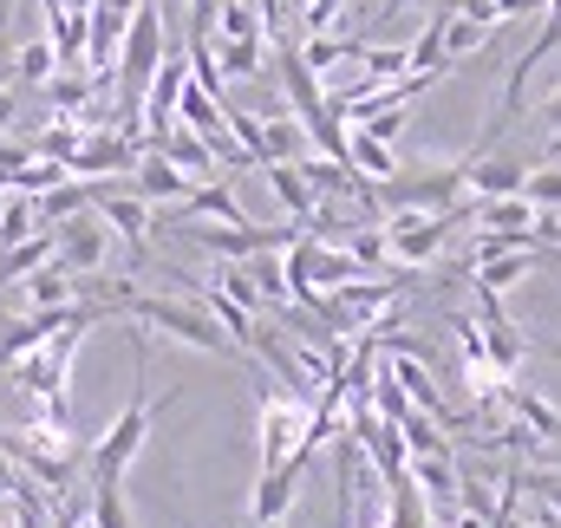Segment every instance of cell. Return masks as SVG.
<instances>
[{
  "instance_id": "obj_1",
  "label": "cell",
  "mask_w": 561,
  "mask_h": 528,
  "mask_svg": "<svg viewBox=\"0 0 561 528\" xmlns=\"http://www.w3.org/2000/svg\"><path fill=\"white\" fill-rule=\"evenodd\" d=\"M144 366H150V340H144V326H131V372H138V392H131V404L112 417V431L85 450V477H92V490H99V483H125V470L138 463L144 437H150V424H157V411H170V404L183 398V386H170L163 398H144Z\"/></svg>"
},
{
  "instance_id": "obj_2",
  "label": "cell",
  "mask_w": 561,
  "mask_h": 528,
  "mask_svg": "<svg viewBox=\"0 0 561 528\" xmlns=\"http://www.w3.org/2000/svg\"><path fill=\"white\" fill-rule=\"evenodd\" d=\"M118 320H131V326H150V333H163V340H176V346H196V353H216V359H249L209 313H203V300H170V294H125V307H118Z\"/></svg>"
},
{
  "instance_id": "obj_3",
  "label": "cell",
  "mask_w": 561,
  "mask_h": 528,
  "mask_svg": "<svg viewBox=\"0 0 561 528\" xmlns=\"http://www.w3.org/2000/svg\"><path fill=\"white\" fill-rule=\"evenodd\" d=\"M163 53H170V33H163V7H157V0H144L138 13H131V26H125L118 66H112V72H118V99H125V137H138L144 92H150V79H157Z\"/></svg>"
},
{
  "instance_id": "obj_4",
  "label": "cell",
  "mask_w": 561,
  "mask_h": 528,
  "mask_svg": "<svg viewBox=\"0 0 561 528\" xmlns=\"http://www.w3.org/2000/svg\"><path fill=\"white\" fill-rule=\"evenodd\" d=\"M92 326H66V333H53L46 346H33L7 379L20 386V392L33 398V417H59V424H72V411H66V386H72V359H79V340H85Z\"/></svg>"
},
{
  "instance_id": "obj_5",
  "label": "cell",
  "mask_w": 561,
  "mask_h": 528,
  "mask_svg": "<svg viewBox=\"0 0 561 528\" xmlns=\"http://www.w3.org/2000/svg\"><path fill=\"white\" fill-rule=\"evenodd\" d=\"M307 411H313L307 398H287L280 386L262 379V392H255V470H275V463H287L300 450Z\"/></svg>"
},
{
  "instance_id": "obj_6",
  "label": "cell",
  "mask_w": 561,
  "mask_h": 528,
  "mask_svg": "<svg viewBox=\"0 0 561 528\" xmlns=\"http://www.w3.org/2000/svg\"><path fill=\"white\" fill-rule=\"evenodd\" d=\"M450 222H457V209H450V216H424V209H392V216H379V236H386V249H392V267L437 262V249L450 242Z\"/></svg>"
},
{
  "instance_id": "obj_7",
  "label": "cell",
  "mask_w": 561,
  "mask_h": 528,
  "mask_svg": "<svg viewBox=\"0 0 561 528\" xmlns=\"http://www.w3.org/2000/svg\"><path fill=\"white\" fill-rule=\"evenodd\" d=\"M112 255V229L99 222V209H79V216H66L59 229H53V262L66 267V274H79V280H92L99 267Z\"/></svg>"
},
{
  "instance_id": "obj_8",
  "label": "cell",
  "mask_w": 561,
  "mask_h": 528,
  "mask_svg": "<svg viewBox=\"0 0 561 528\" xmlns=\"http://www.w3.org/2000/svg\"><path fill=\"white\" fill-rule=\"evenodd\" d=\"M307 463L313 450H294L275 470H255V496H249V523H287V509L300 503V483H307Z\"/></svg>"
},
{
  "instance_id": "obj_9",
  "label": "cell",
  "mask_w": 561,
  "mask_h": 528,
  "mask_svg": "<svg viewBox=\"0 0 561 528\" xmlns=\"http://www.w3.org/2000/svg\"><path fill=\"white\" fill-rule=\"evenodd\" d=\"M138 137H125V131H85V144L72 150V163H66V176H79V183H105V176H131L138 170Z\"/></svg>"
},
{
  "instance_id": "obj_10",
  "label": "cell",
  "mask_w": 561,
  "mask_h": 528,
  "mask_svg": "<svg viewBox=\"0 0 561 528\" xmlns=\"http://www.w3.org/2000/svg\"><path fill=\"white\" fill-rule=\"evenodd\" d=\"M92 209H99V222H105V229H112V236H118V242H125V249H131L138 262L150 255V222H157V216L144 209L138 196H131V190L92 183Z\"/></svg>"
},
{
  "instance_id": "obj_11",
  "label": "cell",
  "mask_w": 561,
  "mask_h": 528,
  "mask_svg": "<svg viewBox=\"0 0 561 528\" xmlns=\"http://www.w3.org/2000/svg\"><path fill=\"white\" fill-rule=\"evenodd\" d=\"M163 222L170 229H183V222H222V229H249V209L236 203V190L229 183H196L176 209H163Z\"/></svg>"
},
{
  "instance_id": "obj_12",
  "label": "cell",
  "mask_w": 561,
  "mask_h": 528,
  "mask_svg": "<svg viewBox=\"0 0 561 528\" xmlns=\"http://www.w3.org/2000/svg\"><path fill=\"white\" fill-rule=\"evenodd\" d=\"M523 183H529V163H516V157H463V190L477 196V203H503V196H523Z\"/></svg>"
},
{
  "instance_id": "obj_13",
  "label": "cell",
  "mask_w": 561,
  "mask_h": 528,
  "mask_svg": "<svg viewBox=\"0 0 561 528\" xmlns=\"http://www.w3.org/2000/svg\"><path fill=\"white\" fill-rule=\"evenodd\" d=\"M125 190L138 196L144 209H176V203H183V196H190L196 183H190V176H183L176 163H163L157 150H144V157H138V170H131V183H125Z\"/></svg>"
},
{
  "instance_id": "obj_14",
  "label": "cell",
  "mask_w": 561,
  "mask_h": 528,
  "mask_svg": "<svg viewBox=\"0 0 561 528\" xmlns=\"http://www.w3.org/2000/svg\"><path fill=\"white\" fill-rule=\"evenodd\" d=\"M144 150H157L163 163H176L190 183H216V157H209V144H203L196 131H183V125H170L163 137H150Z\"/></svg>"
},
{
  "instance_id": "obj_15",
  "label": "cell",
  "mask_w": 561,
  "mask_h": 528,
  "mask_svg": "<svg viewBox=\"0 0 561 528\" xmlns=\"http://www.w3.org/2000/svg\"><path fill=\"white\" fill-rule=\"evenodd\" d=\"M496 398L510 404V417H516V424H523L536 444H561V411H556L542 392H529V386H503Z\"/></svg>"
},
{
  "instance_id": "obj_16",
  "label": "cell",
  "mask_w": 561,
  "mask_h": 528,
  "mask_svg": "<svg viewBox=\"0 0 561 528\" xmlns=\"http://www.w3.org/2000/svg\"><path fill=\"white\" fill-rule=\"evenodd\" d=\"M536 267H542V249H510V255L477 262V274H470V280H477V294H496V300H503V294H510V287H523Z\"/></svg>"
},
{
  "instance_id": "obj_17",
  "label": "cell",
  "mask_w": 561,
  "mask_h": 528,
  "mask_svg": "<svg viewBox=\"0 0 561 528\" xmlns=\"http://www.w3.org/2000/svg\"><path fill=\"white\" fill-rule=\"evenodd\" d=\"M85 33H92V20H85V13L53 7V0H46V46L59 53V66H66V72H79V66H85Z\"/></svg>"
},
{
  "instance_id": "obj_18",
  "label": "cell",
  "mask_w": 561,
  "mask_h": 528,
  "mask_svg": "<svg viewBox=\"0 0 561 528\" xmlns=\"http://www.w3.org/2000/svg\"><path fill=\"white\" fill-rule=\"evenodd\" d=\"M26 294V313H46V307H79V274H66L59 262H46V267H33L26 280H20Z\"/></svg>"
},
{
  "instance_id": "obj_19",
  "label": "cell",
  "mask_w": 561,
  "mask_h": 528,
  "mask_svg": "<svg viewBox=\"0 0 561 528\" xmlns=\"http://www.w3.org/2000/svg\"><path fill=\"white\" fill-rule=\"evenodd\" d=\"M268 176V190L280 196V209H287V222H300V229H313V216H320V196H313V183L294 170V163H268L262 170Z\"/></svg>"
},
{
  "instance_id": "obj_20",
  "label": "cell",
  "mask_w": 561,
  "mask_h": 528,
  "mask_svg": "<svg viewBox=\"0 0 561 528\" xmlns=\"http://www.w3.org/2000/svg\"><path fill=\"white\" fill-rule=\"evenodd\" d=\"M359 53H366V39H353V33H313V39H300V66L313 79L333 72V66H359Z\"/></svg>"
},
{
  "instance_id": "obj_21",
  "label": "cell",
  "mask_w": 561,
  "mask_h": 528,
  "mask_svg": "<svg viewBox=\"0 0 561 528\" xmlns=\"http://www.w3.org/2000/svg\"><path fill=\"white\" fill-rule=\"evenodd\" d=\"M405 470H412V490L424 503H437V509L457 503V463L450 457H405Z\"/></svg>"
},
{
  "instance_id": "obj_22",
  "label": "cell",
  "mask_w": 561,
  "mask_h": 528,
  "mask_svg": "<svg viewBox=\"0 0 561 528\" xmlns=\"http://www.w3.org/2000/svg\"><path fill=\"white\" fill-rule=\"evenodd\" d=\"M300 157H307V131H300V118H294V112L262 118V170H268V163H300Z\"/></svg>"
},
{
  "instance_id": "obj_23",
  "label": "cell",
  "mask_w": 561,
  "mask_h": 528,
  "mask_svg": "<svg viewBox=\"0 0 561 528\" xmlns=\"http://www.w3.org/2000/svg\"><path fill=\"white\" fill-rule=\"evenodd\" d=\"M346 163H353L366 183H392V176H399L392 144H379V137H366V131H346Z\"/></svg>"
},
{
  "instance_id": "obj_24",
  "label": "cell",
  "mask_w": 561,
  "mask_h": 528,
  "mask_svg": "<svg viewBox=\"0 0 561 528\" xmlns=\"http://www.w3.org/2000/svg\"><path fill=\"white\" fill-rule=\"evenodd\" d=\"M33 209H39V229H59L66 216H79V209H92V183H79V176H66V183H59V190H46V196H39Z\"/></svg>"
},
{
  "instance_id": "obj_25",
  "label": "cell",
  "mask_w": 561,
  "mask_h": 528,
  "mask_svg": "<svg viewBox=\"0 0 561 528\" xmlns=\"http://www.w3.org/2000/svg\"><path fill=\"white\" fill-rule=\"evenodd\" d=\"M33 236H39V209H33V196L0 190V249H20V242H33Z\"/></svg>"
},
{
  "instance_id": "obj_26",
  "label": "cell",
  "mask_w": 561,
  "mask_h": 528,
  "mask_svg": "<svg viewBox=\"0 0 561 528\" xmlns=\"http://www.w3.org/2000/svg\"><path fill=\"white\" fill-rule=\"evenodd\" d=\"M222 79H255L262 72V39H209Z\"/></svg>"
},
{
  "instance_id": "obj_27",
  "label": "cell",
  "mask_w": 561,
  "mask_h": 528,
  "mask_svg": "<svg viewBox=\"0 0 561 528\" xmlns=\"http://www.w3.org/2000/svg\"><path fill=\"white\" fill-rule=\"evenodd\" d=\"M7 72H13L20 85H53V72H59V53H53L46 39H26V46L7 59Z\"/></svg>"
},
{
  "instance_id": "obj_28",
  "label": "cell",
  "mask_w": 561,
  "mask_h": 528,
  "mask_svg": "<svg viewBox=\"0 0 561 528\" xmlns=\"http://www.w3.org/2000/svg\"><path fill=\"white\" fill-rule=\"evenodd\" d=\"M399 437H405V457H450L444 424L424 417V411H405V417H399Z\"/></svg>"
},
{
  "instance_id": "obj_29",
  "label": "cell",
  "mask_w": 561,
  "mask_h": 528,
  "mask_svg": "<svg viewBox=\"0 0 561 528\" xmlns=\"http://www.w3.org/2000/svg\"><path fill=\"white\" fill-rule=\"evenodd\" d=\"M209 39H268V33H262V7H255V0H222Z\"/></svg>"
},
{
  "instance_id": "obj_30",
  "label": "cell",
  "mask_w": 561,
  "mask_h": 528,
  "mask_svg": "<svg viewBox=\"0 0 561 528\" xmlns=\"http://www.w3.org/2000/svg\"><path fill=\"white\" fill-rule=\"evenodd\" d=\"M490 46V26H477V20H457L450 7H444V59L457 66V59H470V53H483Z\"/></svg>"
},
{
  "instance_id": "obj_31",
  "label": "cell",
  "mask_w": 561,
  "mask_h": 528,
  "mask_svg": "<svg viewBox=\"0 0 561 528\" xmlns=\"http://www.w3.org/2000/svg\"><path fill=\"white\" fill-rule=\"evenodd\" d=\"M523 203H529V209H542V216H561V163H529Z\"/></svg>"
},
{
  "instance_id": "obj_32",
  "label": "cell",
  "mask_w": 561,
  "mask_h": 528,
  "mask_svg": "<svg viewBox=\"0 0 561 528\" xmlns=\"http://www.w3.org/2000/svg\"><path fill=\"white\" fill-rule=\"evenodd\" d=\"M85 523H92V528H138V523H131V509H125V483H99V490H92Z\"/></svg>"
},
{
  "instance_id": "obj_33",
  "label": "cell",
  "mask_w": 561,
  "mask_h": 528,
  "mask_svg": "<svg viewBox=\"0 0 561 528\" xmlns=\"http://www.w3.org/2000/svg\"><path fill=\"white\" fill-rule=\"evenodd\" d=\"M359 72H366L373 85H392V79H405L412 66H405V46H366V53H359Z\"/></svg>"
},
{
  "instance_id": "obj_34",
  "label": "cell",
  "mask_w": 561,
  "mask_h": 528,
  "mask_svg": "<svg viewBox=\"0 0 561 528\" xmlns=\"http://www.w3.org/2000/svg\"><path fill=\"white\" fill-rule=\"evenodd\" d=\"M510 483H516V490H529L542 509H556V516H561V470H510Z\"/></svg>"
},
{
  "instance_id": "obj_35",
  "label": "cell",
  "mask_w": 561,
  "mask_h": 528,
  "mask_svg": "<svg viewBox=\"0 0 561 528\" xmlns=\"http://www.w3.org/2000/svg\"><path fill=\"white\" fill-rule=\"evenodd\" d=\"M405 125H412V105H386V112H373V118H359L353 131L379 137V144H399V137H405Z\"/></svg>"
},
{
  "instance_id": "obj_36",
  "label": "cell",
  "mask_w": 561,
  "mask_h": 528,
  "mask_svg": "<svg viewBox=\"0 0 561 528\" xmlns=\"http://www.w3.org/2000/svg\"><path fill=\"white\" fill-rule=\"evenodd\" d=\"M450 13H457V20H477V26H490V33L503 26V13H496V0H450Z\"/></svg>"
},
{
  "instance_id": "obj_37",
  "label": "cell",
  "mask_w": 561,
  "mask_h": 528,
  "mask_svg": "<svg viewBox=\"0 0 561 528\" xmlns=\"http://www.w3.org/2000/svg\"><path fill=\"white\" fill-rule=\"evenodd\" d=\"M216 13H222V0H190V39H209Z\"/></svg>"
},
{
  "instance_id": "obj_38",
  "label": "cell",
  "mask_w": 561,
  "mask_h": 528,
  "mask_svg": "<svg viewBox=\"0 0 561 528\" xmlns=\"http://www.w3.org/2000/svg\"><path fill=\"white\" fill-rule=\"evenodd\" d=\"M20 483H26V477H20V470H13V457L0 450V503H13V496H20Z\"/></svg>"
},
{
  "instance_id": "obj_39",
  "label": "cell",
  "mask_w": 561,
  "mask_h": 528,
  "mask_svg": "<svg viewBox=\"0 0 561 528\" xmlns=\"http://www.w3.org/2000/svg\"><path fill=\"white\" fill-rule=\"evenodd\" d=\"M503 20H523V13H549V0H496Z\"/></svg>"
},
{
  "instance_id": "obj_40",
  "label": "cell",
  "mask_w": 561,
  "mask_h": 528,
  "mask_svg": "<svg viewBox=\"0 0 561 528\" xmlns=\"http://www.w3.org/2000/svg\"><path fill=\"white\" fill-rule=\"evenodd\" d=\"M536 118H542V125H549V131L561 137V85L549 92V99H542V112H536Z\"/></svg>"
},
{
  "instance_id": "obj_41",
  "label": "cell",
  "mask_w": 561,
  "mask_h": 528,
  "mask_svg": "<svg viewBox=\"0 0 561 528\" xmlns=\"http://www.w3.org/2000/svg\"><path fill=\"white\" fill-rule=\"evenodd\" d=\"M92 7H112V13H138L144 0H92Z\"/></svg>"
},
{
  "instance_id": "obj_42",
  "label": "cell",
  "mask_w": 561,
  "mask_h": 528,
  "mask_svg": "<svg viewBox=\"0 0 561 528\" xmlns=\"http://www.w3.org/2000/svg\"><path fill=\"white\" fill-rule=\"evenodd\" d=\"M399 7H412V0H379V20H392Z\"/></svg>"
},
{
  "instance_id": "obj_43",
  "label": "cell",
  "mask_w": 561,
  "mask_h": 528,
  "mask_svg": "<svg viewBox=\"0 0 561 528\" xmlns=\"http://www.w3.org/2000/svg\"><path fill=\"white\" fill-rule=\"evenodd\" d=\"M287 13H307V0H287Z\"/></svg>"
},
{
  "instance_id": "obj_44",
  "label": "cell",
  "mask_w": 561,
  "mask_h": 528,
  "mask_svg": "<svg viewBox=\"0 0 561 528\" xmlns=\"http://www.w3.org/2000/svg\"><path fill=\"white\" fill-rule=\"evenodd\" d=\"M249 528H287V523H249Z\"/></svg>"
},
{
  "instance_id": "obj_45",
  "label": "cell",
  "mask_w": 561,
  "mask_h": 528,
  "mask_svg": "<svg viewBox=\"0 0 561 528\" xmlns=\"http://www.w3.org/2000/svg\"><path fill=\"white\" fill-rule=\"evenodd\" d=\"M0 72H7V53H0Z\"/></svg>"
},
{
  "instance_id": "obj_46",
  "label": "cell",
  "mask_w": 561,
  "mask_h": 528,
  "mask_svg": "<svg viewBox=\"0 0 561 528\" xmlns=\"http://www.w3.org/2000/svg\"><path fill=\"white\" fill-rule=\"evenodd\" d=\"M549 353H556V359H561V346H549Z\"/></svg>"
},
{
  "instance_id": "obj_47",
  "label": "cell",
  "mask_w": 561,
  "mask_h": 528,
  "mask_svg": "<svg viewBox=\"0 0 561 528\" xmlns=\"http://www.w3.org/2000/svg\"><path fill=\"white\" fill-rule=\"evenodd\" d=\"M549 7H556V0H549Z\"/></svg>"
}]
</instances>
